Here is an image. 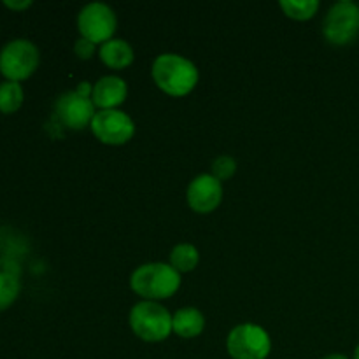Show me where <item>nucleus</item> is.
I'll list each match as a JSON object with an SVG mask.
<instances>
[{
  "label": "nucleus",
  "mask_w": 359,
  "mask_h": 359,
  "mask_svg": "<svg viewBox=\"0 0 359 359\" xmlns=\"http://www.w3.org/2000/svg\"><path fill=\"white\" fill-rule=\"evenodd\" d=\"M151 72L156 86L170 97H186L198 83V69L195 63L174 53L158 56Z\"/></svg>",
  "instance_id": "1"
},
{
  "label": "nucleus",
  "mask_w": 359,
  "mask_h": 359,
  "mask_svg": "<svg viewBox=\"0 0 359 359\" xmlns=\"http://www.w3.org/2000/svg\"><path fill=\"white\" fill-rule=\"evenodd\" d=\"M130 286L146 302L163 300L181 286V273L165 263H146L130 277Z\"/></svg>",
  "instance_id": "2"
},
{
  "label": "nucleus",
  "mask_w": 359,
  "mask_h": 359,
  "mask_svg": "<svg viewBox=\"0 0 359 359\" xmlns=\"http://www.w3.org/2000/svg\"><path fill=\"white\" fill-rule=\"evenodd\" d=\"M130 326L144 342H161L172 333V316L156 302H140L130 312Z\"/></svg>",
  "instance_id": "3"
},
{
  "label": "nucleus",
  "mask_w": 359,
  "mask_h": 359,
  "mask_svg": "<svg viewBox=\"0 0 359 359\" xmlns=\"http://www.w3.org/2000/svg\"><path fill=\"white\" fill-rule=\"evenodd\" d=\"M325 39L333 46H349L359 37V6L351 0H340L330 7L323 21Z\"/></svg>",
  "instance_id": "4"
},
{
  "label": "nucleus",
  "mask_w": 359,
  "mask_h": 359,
  "mask_svg": "<svg viewBox=\"0 0 359 359\" xmlns=\"http://www.w3.org/2000/svg\"><path fill=\"white\" fill-rule=\"evenodd\" d=\"M39 67V49L27 39H16L0 51V72L7 81L28 79Z\"/></svg>",
  "instance_id": "5"
},
{
  "label": "nucleus",
  "mask_w": 359,
  "mask_h": 359,
  "mask_svg": "<svg viewBox=\"0 0 359 359\" xmlns=\"http://www.w3.org/2000/svg\"><path fill=\"white\" fill-rule=\"evenodd\" d=\"M226 349L233 359H266L272 351V342L262 326L245 323L231 330Z\"/></svg>",
  "instance_id": "6"
},
{
  "label": "nucleus",
  "mask_w": 359,
  "mask_h": 359,
  "mask_svg": "<svg viewBox=\"0 0 359 359\" xmlns=\"http://www.w3.org/2000/svg\"><path fill=\"white\" fill-rule=\"evenodd\" d=\"M116 25L118 21H116L114 11L102 2L88 4L77 18L81 37L88 39L93 44H105L111 41L116 32Z\"/></svg>",
  "instance_id": "7"
},
{
  "label": "nucleus",
  "mask_w": 359,
  "mask_h": 359,
  "mask_svg": "<svg viewBox=\"0 0 359 359\" xmlns=\"http://www.w3.org/2000/svg\"><path fill=\"white\" fill-rule=\"evenodd\" d=\"M90 126L93 135L107 146H123L135 133L132 118L118 109L97 112Z\"/></svg>",
  "instance_id": "8"
},
{
  "label": "nucleus",
  "mask_w": 359,
  "mask_h": 359,
  "mask_svg": "<svg viewBox=\"0 0 359 359\" xmlns=\"http://www.w3.org/2000/svg\"><path fill=\"white\" fill-rule=\"evenodd\" d=\"M55 114L63 126L70 130H83L95 118V105L91 98H83L76 91H67L56 100Z\"/></svg>",
  "instance_id": "9"
},
{
  "label": "nucleus",
  "mask_w": 359,
  "mask_h": 359,
  "mask_svg": "<svg viewBox=\"0 0 359 359\" xmlns=\"http://www.w3.org/2000/svg\"><path fill=\"white\" fill-rule=\"evenodd\" d=\"M223 200V186L210 174H202L188 186V203L195 212L209 214L219 207Z\"/></svg>",
  "instance_id": "10"
},
{
  "label": "nucleus",
  "mask_w": 359,
  "mask_h": 359,
  "mask_svg": "<svg viewBox=\"0 0 359 359\" xmlns=\"http://www.w3.org/2000/svg\"><path fill=\"white\" fill-rule=\"evenodd\" d=\"M126 95H128V88L121 77L105 76L97 81V84H93L91 102L95 107H100V111H111L126 100Z\"/></svg>",
  "instance_id": "11"
},
{
  "label": "nucleus",
  "mask_w": 359,
  "mask_h": 359,
  "mask_svg": "<svg viewBox=\"0 0 359 359\" xmlns=\"http://www.w3.org/2000/svg\"><path fill=\"white\" fill-rule=\"evenodd\" d=\"M205 328V318L198 309H181L172 318V332L182 339H195Z\"/></svg>",
  "instance_id": "12"
},
{
  "label": "nucleus",
  "mask_w": 359,
  "mask_h": 359,
  "mask_svg": "<svg viewBox=\"0 0 359 359\" xmlns=\"http://www.w3.org/2000/svg\"><path fill=\"white\" fill-rule=\"evenodd\" d=\"M100 58L111 69H125L133 62V49L123 39H111L100 48Z\"/></svg>",
  "instance_id": "13"
},
{
  "label": "nucleus",
  "mask_w": 359,
  "mask_h": 359,
  "mask_svg": "<svg viewBox=\"0 0 359 359\" xmlns=\"http://www.w3.org/2000/svg\"><path fill=\"white\" fill-rule=\"evenodd\" d=\"M198 251L191 244H179L170 252V266L177 270L179 273L191 272L198 265Z\"/></svg>",
  "instance_id": "14"
},
{
  "label": "nucleus",
  "mask_w": 359,
  "mask_h": 359,
  "mask_svg": "<svg viewBox=\"0 0 359 359\" xmlns=\"http://www.w3.org/2000/svg\"><path fill=\"white\" fill-rule=\"evenodd\" d=\"M23 104V88L20 83L6 81L0 84V112L13 114Z\"/></svg>",
  "instance_id": "15"
},
{
  "label": "nucleus",
  "mask_w": 359,
  "mask_h": 359,
  "mask_svg": "<svg viewBox=\"0 0 359 359\" xmlns=\"http://www.w3.org/2000/svg\"><path fill=\"white\" fill-rule=\"evenodd\" d=\"M284 14L291 20L307 21L316 16L319 9L318 0H283L280 2Z\"/></svg>",
  "instance_id": "16"
},
{
  "label": "nucleus",
  "mask_w": 359,
  "mask_h": 359,
  "mask_svg": "<svg viewBox=\"0 0 359 359\" xmlns=\"http://www.w3.org/2000/svg\"><path fill=\"white\" fill-rule=\"evenodd\" d=\"M20 294V280L14 273L0 272V312L9 309Z\"/></svg>",
  "instance_id": "17"
},
{
  "label": "nucleus",
  "mask_w": 359,
  "mask_h": 359,
  "mask_svg": "<svg viewBox=\"0 0 359 359\" xmlns=\"http://www.w3.org/2000/svg\"><path fill=\"white\" fill-rule=\"evenodd\" d=\"M237 172V161L231 156H219L212 163V177H216L217 181L223 182L226 179L233 177V174Z\"/></svg>",
  "instance_id": "18"
},
{
  "label": "nucleus",
  "mask_w": 359,
  "mask_h": 359,
  "mask_svg": "<svg viewBox=\"0 0 359 359\" xmlns=\"http://www.w3.org/2000/svg\"><path fill=\"white\" fill-rule=\"evenodd\" d=\"M95 49H97V44H93V42H90L88 39L83 37H81L79 41L76 42V46H74V51H76L77 58L81 60H90L91 56L95 55Z\"/></svg>",
  "instance_id": "19"
},
{
  "label": "nucleus",
  "mask_w": 359,
  "mask_h": 359,
  "mask_svg": "<svg viewBox=\"0 0 359 359\" xmlns=\"http://www.w3.org/2000/svg\"><path fill=\"white\" fill-rule=\"evenodd\" d=\"M74 91H76V93L79 95V97L91 98V95H93V86H91L90 83H86V81H83V83H79L77 90H74Z\"/></svg>",
  "instance_id": "20"
},
{
  "label": "nucleus",
  "mask_w": 359,
  "mask_h": 359,
  "mask_svg": "<svg viewBox=\"0 0 359 359\" xmlns=\"http://www.w3.org/2000/svg\"><path fill=\"white\" fill-rule=\"evenodd\" d=\"M4 6L9 7V9L21 11V9H27V7H30L32 2L30 0H23V2H11V0H4Z\"/></svg>",
  "instance_id": "21"
},
{
  "label": "nucleus",
  "mask_w": 359,
  "mask_h": 359,
  "mask_svg": "<svg viewBox=\"0 0 359 359\" xmlns=\"http://www.w3.org/2000/svg\"><path fill=\"white\" fill-rule=\"evenodd\" d=\"M323 359H349L346 356V354H339V353H335V354H328V356H325Z\"/></svg>",
  "instance_id": "22"
},
{
  "label": "nucleus",
  "mask_w": 359,
  "mask_h": 359,
  "mask_svg": "<svg viewBox=\"0 0 359 359\" xmlns=\"http://www.w3.org/2000/svg\"><path fill=\"white\" fill-rule=\"evenodd\" d=\"M353 359H359V346L356 347V349H354V356H353Z\"/></svg>",
  "instance_id": "23"
}]
</instances>
